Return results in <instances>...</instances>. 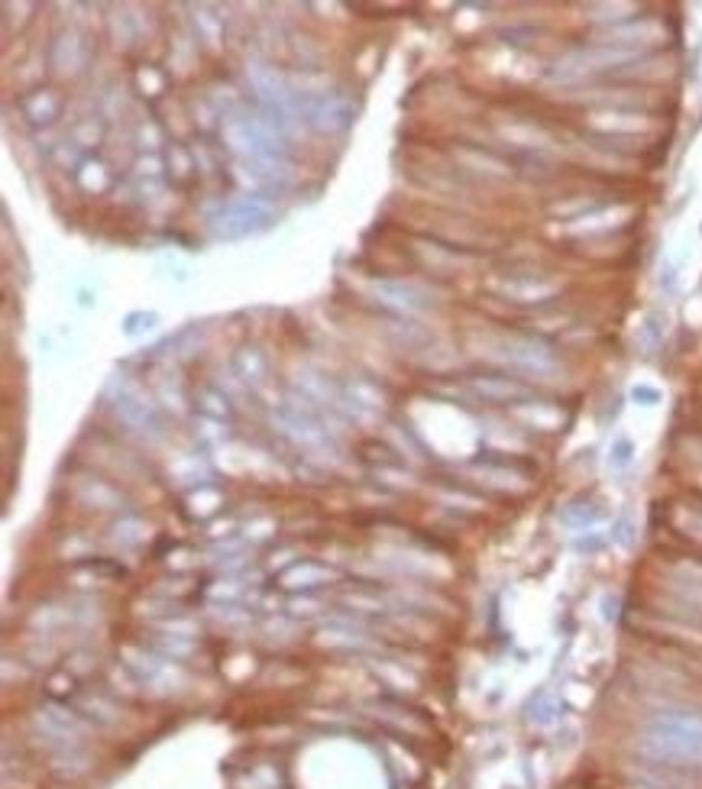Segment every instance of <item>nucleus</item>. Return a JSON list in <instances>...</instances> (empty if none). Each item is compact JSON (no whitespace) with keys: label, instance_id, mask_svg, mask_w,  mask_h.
Wrapping results in <instances>:
<instances>
[{"label":"nucleus","instance_id":"obj_1","mask_svg":"<svg viewBox=\"0 0 702 789\" xmlns=\"http://www.w3.org/2000/svg\"><path fill=\"white\" fill-rule=\"evenodd\" d=\"M644 754L670 764L702 761V715L693 712H661L648 722L641 738Z\"/></svg>","mask_w":702,"mask_h":789},{"label":"nucleus","instance_id":"obj_2","mask_svg":"<svg viewBox=\"0 0 702 789\" xmlns=\"http://www.w3.org/2000/svg\"><path fill=\"white\" fill-rule=\"evenodd\" d=\"M502 356H505V363H512V366H518V370H531V373H551V370L557 366L554 356H551V350L541 347V343H531V340H515V343H509Z\"/></svg>","mask_w":702,"mask_h":789},{"label":"nucleus","instance_id":"obj_3","mask_svg":"<svg viewBox=\"0 0 702 789\" xmlns=\"http://www.w3.org/2000/svg\"><path fill=\"white\" fill-rule=\"evenodd\" d=\"M609 469L612 473H625L631 463H635V443L628 437H615L612 447H609V456H605Z\"/></svg>","mask_w":702,"mask_h":789},{"label":"nucleus","instance_id":"obj_4","mask_svg":"<svg viewBox=\"0 0 702 789\" xmlns=\"http://www.w3.org/2000/svg\"><path fill=\"white\" fill-rule=\"evenodd\" d=\"M531 718H535L538 725H551V722H557V702H554L551 696H544V699L531 709Z\"/></svg>","mask_w":702,"mask_h":789},{"label":"nucleus","instance_id":"obj_5","mask_svg":"<svg viewBox=\"0 0 702 789\" xmlns=\"http://www.w3.org/2000/svg\"><path fill=\"white\" fill-rule=\"evenodd\" d=\"M631 398H635L638 404H657V401H661V392H657L654 386H635V389H631Z\"/></svg>","mask_w":702,"mask_h":789}]
</instances>
